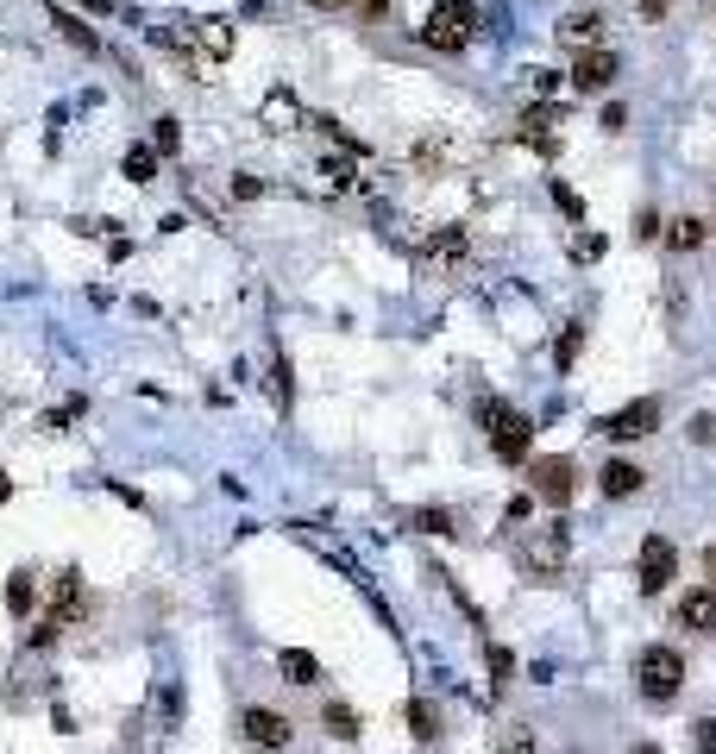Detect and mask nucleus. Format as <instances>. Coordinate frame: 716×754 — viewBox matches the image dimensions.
<instances>
[{"mask_svg": "<svg viewBox=\"0 0 716 754\" xmlns=\"http://www.w3.org/2000/svg\"><path fill=\"white\" fill-rule=\"evenodd\" d=\"M264 120H277V126H290V120H295V101H290V89H277V95L264 101Z\"/></svg>", "mask_w": 716, "mask_h": 754, "instance_id": "nucleus-27", "label": "nucleus"}, {"mask_svg": "<svg viewBox=\"0 0 716 754\" xmlns=\"http://www.w3.org/2000/svg\"><path fill=\"white\" fill-rule=\"evenodd\" d=\"M239 735H246L258 754H283L295 742V723L283 711H271V704H246V711H239Z\"/></svg>", "mask_w": 716, "mask_h": 754, "instance_id": "nucleus-6", "label": "nucleus"}, {"mask_svg": "<svg viewBox=\"0 0 716 754\" xmlns=\"http://www.w3.org/2000/svg\"><path fill=\"white\" fill-rule=\"evenodd\" d=\"M641 484H647V472H641L635 459H610V465L598 472V490H603V497H635Z\"/></svg>", "mask_w": 716, "mask_h": 754, "instance_id": "nucleus-13", "label": "nucleus"}, {"mask_svg": "<svg viewBox=\"0 0 716 754\" xmlns=\"http://www.w3.org/2000/svg\"><path fill=\"white\" fill-rule=\"evenodd\" d=\"M673 251H697L704 239H710V220H697V214H678V220H666V233H660Z\"/></svg>", "mask_w": 716, "mask_h": 754, "instance_id": "nucleus-15", "label": "nucleus"}, {"mask_svg": "<svg viewBox=\"0 0 716 754\" xmlns=\"http://www.w3.org/2000/svg\"><path fill=\"white\" fill-rule=\"evenodd\" d=\"M478 422H485L490 453H497V459H509V465L528 459V446H535V422H528L522 409H509V403H497V396H485V403H478Z\"/></svg>", "mask_w": 716, "mask_h": 754, "instance_id": "nucleus-2", "label": "nucleus"}, {"mask_svg": "<svg viewBox=\"0 0 716 754\" xmlns=\"http://www.w3.org/2000/svg\"><path fill=\"white\" fill-rule=\"evenodd\" d=\"M277 673L290 679V685H321V660H314L309 648H283V654H277Z\"/></svg>", "mask_w": 716, "mask_h": 754, "instance_id": "nucleus-16", "label": "nucleus"}, {"mask_svg": "<svg viewBox=\"0 0 716 754\" xmlns=\"http://www.w3.org/2000/svg\"><path fill=\"white\" fill-rule=\"evenodd\" d=\"M485 667H490V685H509V673H516V654H509V648H485Z\"/></svg>", "mask_w": 716, "mask_h": 754, "instance_id": "nucleus-24", "label": "nucleus"}, {"mask_svg": "<svg viewBox=\"0 0 716 754\" xmlns=\"http://www.w3.org/2000/svg\"><path fill=\"white\" fill-rule=\"evenodd\" d=\"M635 685H641V698H647V704H673L678 685H685V660H678V648H641Z\"/></svg>", "mask_w": 716, "mask_h": 754, "instance_id": "nucleus-4", "label": "nucleus"}, {"mask_svg": "<svg viewBox=\"0 0 716 754\" xmlns=\"http://www.w3.org/2000/svg\"><path fill=\"white\" fill-rule=\"evenodd\" d=\"M610 82H616V58H610V51H584L579 70H572V89H579V95H603Z\"/></svg>", "mask_w": 716, "mask_h": 754, "instance_id": "nucleus-11", "label": "nucleus"}, {"mask_svg": "<svg viewBox=\"0 0 716 754\" xmlns=\"http://www.w3.org/2000/svg\"><path fill=\"white\" fill-rule=\"evenodd\" d=\"M7 497H13V478H7V472H0V503H7Z\"/></svg>", "mask_w": 716, "mask_h": 754, "instance_id": "nucleus-38", "label": "nucleus"}, {"mask_svg": "<svg viewBox=\"0 0 716 754\" xmlns=\"http://www.w3.org/2000/svg\"><path fill=\"white\" fill-rule=\"evenodd\" d=\"M321 176H328L333 189H346V183H352V164H346V157H321Z\"/></svg>", "mask_w": 716, "mask_h": 754, "instance_id": "nucleus-29", "label": "nucleus"}, {"mask_svg": "<svg viewBox=\"0 0 716 754\" xmlns=\"http://www.w3.org/2000/svg\"><path fill=\"white\" fill-rule=\"evenodd\" d=\"M232 195H239V202H258V195H264V183H258V176H232Z\"/></svg>", "mask_w": 716, "mask_h": 754, "instance_id": "nucleus-33", "label": "nucleus"}, {"mask_svg": "<svg viewBox=\"0 0 716 754\" xmlns=\"http://www.w3.org/2000/svg\"><path fill=\"white\" fill-rule=\"evenodd\" d=\"M408 730H415V742H434V735H440V716H434L427 698H408Z\"/></svg>", "mask_w": 716, "mask_h": 754, "instance_id": "nucleus-22", "label": "nucleus"}, {"mask_svg": "<svg viewBox=\"0 0 716 754\" xmlns=\"http://www.w3.org/2000/svg\"><path fill=\"white\" fill-rule=\"evenodd\" d=\"M565 554H572V528H565V523H541V528L522 541V566L535 572V579H560V572H565Z\"/></svg>", "mask_w": 716, "mask_h": 754, "instance_id": "nucleus-5", "label": "nucleus"}, {"mask_svg": "<svg viewBox=\"0 0 716 754\" xmlns=\"http://www.w3.org/2000/svg\"><path fill=\"white\" fill-rule=\"evenodd\" d=\"M553 32H560L565 44H579V51H603V13H598V7H591V13H584V7H579V13H565Z\"/></svg>", "mask_w": 716, "mask_h": 754, "instance_id": "nucleus-12", "label": "nucleus"}, {"mask_svg": "<svg viewBox=\"0 0 716 754\" xmlns=\"http://www.w3.org/2000/svg\"><path fill=\"white\" fill-rule=\"evenodd\" d=\"M660 233H666V220H660L654 208H641L635 214V239H660Z\"/></svg>", "mask_w": 716, "mask_h": 754, "instance_id": "nucleus-30", "label": "nucleus"}, {"mask_svg": "<svg viewBox=\"0 0 716 754\" xmlns=\"http://www.w3.org/2000/svg\"><path fill=\"white\" fill-rule=\"evenodd\" d=\"M314 13H340V7H359V0H309Z\"/></svg>", "mask_w": 716, "mask_h": 754, "instance_id": "nucleus-37", "label": "nucleus"}, {"mask_svg": "<svg viewBox=\"0 0 716 754\" xmlns=\"http://www.w3.org/2000/svg\"><path fill=\"white\" fill-rule=\"evenodd\" d=\"M465 251H471V246H465V233H459V227H440V233L422 246V265H427V271H459Z\"/></svg>", "mask_w": 716, "mask_h": 754, "instance_id": "nucleus-10", "label": "nucleus"}, {"mask_svg": "<svg viewBox=\"0 0 716 754\" xmlns=\"http://www.w3.org/2000/svg\"><path fill=\"white\" fill-rule=\"evenodd\" d=\"M528 484H535V497L553 503V509H565V503L579 497V465L560 459V453H547V459L528 465Z\"/></svg>", "mask_w": 716, "mask_h": 754, "instance_id": "nucleus-7", "label": "nucleus"}, {"mask_svg": "<svg viewBox=\"0 0 716 754\" xmlns=\"http://www.w3.org/2000/svg\"><path fill=\"white\" fill-rule=\"evenodd\" d=\"M51 25H58L63 39L76 44V51H89V58H95V51H101V39H95V32H89V25L76 20V13H63V7H51Z\"/></svg>", "mask_w": 716, "mask_h": 754, "instance_id": "nucleus-18", "label": "nucleus"}, {"mask_svg": "<svg viewBox=\"0 0 716 754\" xmlns=\"http://www.w3.org/2000/svg\"><path fill=\"white\" fill-rule=\"evenodd\" d=\"M572 251H579V258H603V239H598V233H579V239H572Z\"/></svg>", "mask_w": 716, "mask_h": 754, "instance_id": "nucleus-34", "label": "nucleus"}, {"mask_svg": "<svg viewBox=\"0 0 716 754\" xmlns=\"http://www.w3.org/2000/svg\"><path fill=\"white\" fill-rule=\"evenodd\" d=\"M629 754H660V748H654V742H641V748H629Z\"/></svg>", "mask_w": 716, "mask_h": 754, "instance_id": "nucleus-39", "label": "nucleus"}, {"mask_svg": "<svg viewBox=\"0 0 716 754\" xmlns=\"http://www.w3.org/2000/svg\"><path fill=\"white\" fill-rule=\"evenodd\" d=\"M678 622H685V629L716 636V591H710V585H697V591H685V598H678Z\"/></svg>", "mask_w": 716, "mask_h": 754, "instance_id": "nucleus-14", "label": "nucleus"}, {"mask_svg": "<svg viewBox=\"0 0 716 754\" xmlns=\"http://www.w3.org/2000/svg\"><path fill=\"white\" fill-rule=\"evenodd\" d=\"M471 32H478V7L471 0H434L422 20V44H434V51H465Z\"/></svg>", "mask_w": 716, "mask_h": 754, "instance_id": "nucleus-3", "label": "nucleus"}, {"mask_svg": "<svg viewBox=\"0 0 716 754\" xmlns=\"http://www.w3.org/2000/svg\"><path fill=\"white\" fill-rule=\"evenodd\" d=\"M635 7H641V20H660V13H666L673 0H635Z\"/></svg>", "mask_w": 716, "mask_h": 754, "instance_id": "nucleus-36", "label": "nucleus"}, {"mask_svg": "<svg viewBox=\"0 0 716 754\" xmlns=\"http://www.w3.org/2000/svg\"><path fill=\"white\" fill-rule=\"evenodd\" d=\"M321 730H328L333 742H359V711H352V704H328V711H321Z\"/></svg>", "mask_w": 716, "mask_h": 754, "instance_id": "nucleus-19", "label": "nucleus"}, {"mask_svg": "<svg viewBox=\"0 0 716 754\" xmlns=\"http://www.w3.org/2000/svg\"><path fill=\"white\" fill-rule=\"evenodd\" d=\"M654 427H660V403L654 396H641V403L616 409V415L603 422V434H610V441H641V434H654Z\"/></svg>", "mask_w": 716, "mask_h": 754, "instance_id": "nucleus-9", "label": "nucleus"}, {"mask_svg": "<svg viewBox=\"0 0 716 754\" xmlns=\"http://www.w3.org/2000/svg\"><path fill=\"white\" fill-rule=\"evenodd\" d=\"M415 528L422 535H453V516L446 509H415Z\"/></svg>", "mask_w": 716, "mask_h": 754, "instance_id": "nucleus-26", "label": "nucleus"}, {"mask_svg": "<svg viewBox=\"0 0 716 754\" xmlns=\"http://www.w3.org/2000/svg\"><path fill=\"white\" fill-rule=\"evenodd\" d=\"M697 748L716 754V716H704V723H697Z\"/></svg>", "mask_w": 716, "mask_h": 754, "instance_id": "nucleus-35", "label": "nucleus"}, {"mask_svg": "<svg viewBox=\"0 0 716 754\" xmlns=\"http://www.w3.org/2000/svg\"><path fill=\"white\" fill-rule=\"evenodd\" d=\"M201 51H208V58H227V51H232V25L227 20H201Z\"/></svg>", "mask_w": 716, "mask_h": 754, "instance_id": "nucleus-23", "label": "nucleus"}, {"mask_svg": "<svg viewBox=\"0 0 716 754\" xmlns=\"http://www.w3.org/2000/svg\"><path fill=\"white\" fill-rule=\"evenodd\" d=\"M7 610H13V617H32V610H39V579H32V572H13V579H7Z\"/></svg>", "mask_w": 716, "mask_h": 754, "instance_id": "nucleus-17", "label": "nucleus"}, {"mask_svg": "<svg viewBox=\"0 0 716 754\" xmlns=\"http://www.w3.org/2000/svg\"><path fill=\"white\" fill-rule=\"evenodd\" d=\"M673 572H678L673 541H666V535H647V541H641V560H635V585H641V598H660V591L673 585Z\"/></svg>", "mask_w": 716, "mask_h": 754, "instance_id": "nucleus-8", "label": "nucleus"}, {"mask_svg": "<svg viewBox=\"0 0 716 754\" xmlns=\"http://www.w3.org/2000/svg\"><path fill=\"white\" fill-rule=\"evenodd\" d=\"M126 183H138V189L157 183V152L152 145H133V152H126Z\"/></svg>", "mask_w": 716, "mask_h": 754, "instance_id": "nucleus-21", "label": "nucleus"}, {"mask_svg": "<svg viewBox=\"0 0 716 754\" xmlns=\"http://www.w3.org/2000/svg\"><path fill=\"white\" fill-rule=\"evenodd\" d=\"M271 384H277V403L290 409V365L283 359H271Z\"/></svg>", "mask_w": 716, "mask_h": 754, "instance_id": "nucleus-32", "label": "nucleus"}, {"mask_svg": "<svg viewBox=\"0 0 716 754\" xmlns=\"http://www.w3.org/2000/svg\"><path fill=\"white\" fill-rule=\"evenodd\" d=\"M504 754H535V730H528V723H509V735H504Z\"/></svg>", "mask_w": 716, "mask_h": 754, "instance_id": "nucleus-28", "label": "nucleus"}, {"mask_svg": "<svg viewBox=\"0 0 716 754\" xmlns=\"http://www.w3.org/2000/svg\"><path fill=\"white\" fill-rule=\"evenodd\" d=\"M579 352H584V328H579V321H565V333L553 340V365L572 371V365H579Z\"/></svg>", "mask_w": 716, "mask_h": 754, "instance_id": "nucleus-20", "label": "nucleus"}, {"mask_svg": "<svg viewBox=\"0 0 716 754\" xmlns=\"http://www.w3.org/2000/svg\"><path fill=\"white\" fill-rule=\"evenodd\" d=\"M553 202H560V214H565V220H579V214H584V202H579L572 189H565V183H553Z\"/></svg>", "mask_w": 716, "mask_h": 754, "instance_id": "nucleus-31", "label": "nucleus"}, {"mask_svg": "<svg viewBox=\"0 0 716 754\" xmlns=\"http://www.w3.org/2000/svg\"><path fill=\"white\" fill-rule=\"evenodd\" d=\"M76 617H82V572H76V566H63L58 579H51V610L25 629V648H32V654L58 648V641L70 636V622H76Z\"/></svg>", "mask_w": 716, "mask_h": 754, "instance_id": "nucleus-1", "label": "nucleus"}, {"mask_svg": "<svg viewBox=\"0 0 716 754\" xmlns=\"http://www.w3.org/2000/svg\"><path fill=\"white\" fill-rule=\"evenodd\" d=\"M176 145H183V126L164 114V120H157V133H152V152H176Z\"/></svg>", "mask_w": 716, "mask_h": 754, "instance_id": "nucleus-25", "label": "nucleus"}]
</instances>
